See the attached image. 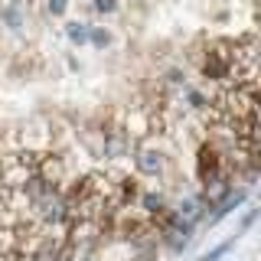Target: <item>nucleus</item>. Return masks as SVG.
<instances>
[{
	"instance_id": "1",
	"label": "nucleus",
	"mask_w": 261,
	"mask_h": 261,
	"mask_svg": "<svg viewBox=\"0 0 261 261\" xmlns=\"http://www.w3.org/2000/svg\"><path fill=\"white\" fill-rule=\"evenodd\" d=\"M134 163H137V170H141L144 176H157L163 170V153L157 150V147H141L137 157H134Z\"/></svg>"
},
{
	"instance_id": "2",
	"label": "nucleus",
	"mask_w": 261,
	"mask_h": 261,
	"mask_svg": "<svg viewBox=\"0 0 261 261\" xmlns=\"http://www.w3.org/2000/svg\"><path fill=\"white\" fill-rule=\"evenodd\" d=\"M199 173H202V179L222 173V160H219L216 144H202V150H199Z\"/></svg>"
},
{
	"instance_id": "3",
	"label": "nucleus",
	"mask_w": 261,
	"mask_h": 261,
	"mask_svg": "<svg viewBox=\"0 0 261 261\" xmlns=\"http://www.w3.org/2000/svg\"><path fill=\"white\" fill-rule=\"evenodd\" d=\"M202 209H206V199H196V196H190V199H183V202H179V209L173 212V216L179 219V222L193 225L196 219H202Z\"/></svg>"
},
{
	"instance_id": "4",
	"label": "nucleus",
	"mask_w": 261,
	"mask_h": 261,
	"mask_svg": "<svg viewBox=\"0 0 261 261\" xmlns=\"http://www.w3.org/2000/svg\"><path fill=\"white\" fill-rule=\"evenodd\" d=\"M206 183V190H202V199H209V202H216V199H222V196H228V176L225 173H216V176H206L202 179Z\"/></svg>"
},
{
	"instance_id": "5",
	"label": "nucleus",
	"mask_w": 261,
	"mask_h": 261,
	"mask_svg": "<svg viewBox=\"0 0 261 261\" xmlns=\"http://www.w3.org/2000/svg\"><path fill=\"white\" fill-rule=\"evenodd\" d=\"M69 36L75 39V43H85V39H88V30H85V23H69Z\"/></svg>"
},
{
	"instance_id": "6",
	"label": "nucleus",
	"mask_w": 261,
	"mask_h": 261,
	"mask_svg": "<svg viewBox=\"0 0 261 261\" xmlns=\"http://www.w3.org/2000/svg\"><path fill=\"white\" fill-rule=\"evenodd\" d=\"M144 209L147 212H160L163 209V199H160V196H144Z\"/></svg>"
},
{
	"instance_id": "7",
	"label": "nucleus",
	"mask_w": 261,
	"mask_h": 261,
	"mask_svg": "<svg viewBox=\"0 0 261 261\" xmlns=\"http://www.w3.org/2000/svg\"><path fill=\"white\" fill-rule=\"evenodd\" d=\"M228 248H232V242H225V245H219V248H212V251H209V255H202V261H216L219 255H225V251H228Z\"/></svg>"
},
{
	"instance_id": "8",
	"label": "nucleus",
	"mask_w": 261,
	"mask_h": 261,
	"mask_svg": "<svg viewBox=\"0 0 261 261\" xmlns=\"http://www.w3.org/2000/svg\"><path fill=\"white\" fill-rule=\"evenodd\" d=\"M92 39H95V43H98V46H105V43H108V33H101V30H95V33H92Z\"/></svg>"
},
{
	"instance_id": "9",
	"label": "nucleus",
	"mask_w": 261,
	"mask_h": 261,
	"mask_svg": "<svg viewBox=\"0 0 261 261\" xmlns=\"http://www.w3.org/2000/svg\"><path fill=\"white\" fill-rule=\"evenodd\" d=\"M49 10H53V13H62L65 10V0H49Z\"/></svg>"
},
{
	"instance_id": "10",
	"label": "nucleus",
	"mask_w": 261,
	"mask_h": 261,
	"mask_svg": "<svg viewBox=\"0 0 261 261\" xmlns=\"http://www.w3.org/2000/svg\"><path fill=\"white\" fill-rule=\"evenodd\" d=\"M98 10H114V0H98Z\"/></svg>"
},
{
	"instance_id": "11",
	"label": "nucleus",
	"mask_w": 261,
	"mask_h": 261,
	"mask_svg": "<svg viewBox=\"0 0 261 261\" xmlns=\"http://www.w3.org/2000/svg\"><path fill=\"white\" fill-rule=\"evenodd\" d=\"M0 261H4V255H0Z\"/></svg>"
}]
</instances>
